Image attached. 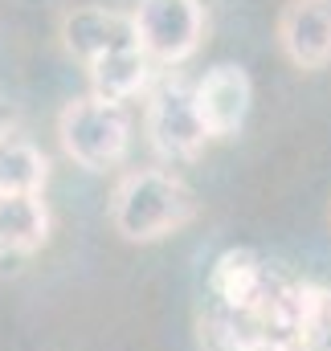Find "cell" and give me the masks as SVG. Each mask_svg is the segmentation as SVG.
<instances>
[{"label": "cell", "mask_w": 331, "mask_h": 351, "mask_svg": "<svg viewBox=\"0 0 331 351\" xmlns=\"http://www.w3.org/2000/svg\"><path fill=\"white\" fill-rule=\"evenodd\" d=\"M196 221V196L176 172L131 168L111 188V225L131 245H156Z\"/></svg>", "instance_id": "6da1fadb"}, {"label": "cell", "mask_w": 331, "mask_h": 351, "mask_svg": "<svg viewBox=\"0 0 331 351\" xmlns=\"http://www.w3.org/2000/svg\"><path fill=\"white\" fill-rule=\"evenodd\" d=\"M58 143L86 172H111L131 152V110L98 94L70 98L58 114Z\"/></svg>", "instance_id": "7a4b0ae2"}, {"label": "cell", "mask_w": 331, "mask_h": 351, "mask_svg": "<svg viewBox=\"0 0 331 351\" xmlns=\"http://www.w3.org/2000/svg\"><path fill=\"white\" fill-rule=\"evenodd\" d=\"M144 135L148 147L168 164H188L209 147V127L196 110V86L184 78H160L144 102Z\"/></svg>", "instance_id": "3957f363"}, {"label": "cell", "mask_w": 331, "mask_h": 351, "mask_svg": "<svg viewBox=\"0 0 331 351\" xmlns=\"http://www.w3.org/2000/svg\"><path fill=\"white\" fill-rule=\"evenodd\" d=\"M135 41L156 66H184L205 41V4L201 0H139L131 8Z\"/></svg>", "instance_id": "277c9868"}, {"label": "cell", "mask_w": 331, "mask_h": 351, "mask_svg": "<svg viewBox=\"0 0 331 351\" xmlns=\"http://www.w3.org/2000/svg\"><path fill=\"white\" fill-rule=\"evenodd\" d=\"M274 33L290 66L299 70L331 66V0H286Z\"/></svg>", "instance_id": "5b68a950"}, {"label": "cell", "mask_w": 331, "mask_h": 351, "mask_svg": "<svg viewBox=\"0 0 331 351\" xmlns=\"http://www.w3.org/2000/svg\"><path fill=\"white\" fill-rule=\"evenodd\" d=\"M62 45L82 66H94L98 58H106L123 45H139V41H135L131 12L102 8V4H78L62 16Z\"/></svg>", "instance_id": "8992f818"}, {"label": "cell", "mask_w": 331, "mask_h": 351, "mask_svg": "<svg viewBox=\"0 0 331 351\" xmlns=\"http://www.w3.org/2000/svg\"><path fill=\"white\" fill-rule=\"evenodd\" d=\"M249 102H253V82L233 62L205 70V78L196 82V110H201L213 139H233L246 127Z\"/></svg>", "instance_id": "52a82bcc"}, {"label": "cell", "mask_w": 331, "mask_h": 351, "mask_svg": "<svg viewBox=\"0 0 331 351\" xmlns=\"http://www.w3.org/2000/svg\"><path fill=\"white\" fill-rule=\"evenodd\" d=\"M270 282H274V274L266 269V262H262L253 250H225V254L213 262L209 294L225 306V315L249 319V315L262 306Z\"/></svg>", "instance_id": "ba28073f"}, {"label": "cell", "mask_w": 331, "mask_h": 351, "mask_svg": "<svg viewBox=\"0 0 331 351\" xmlns=\"http://www.w3.org/2000/svg\"><path fill=\"white\" fill-rule=\"evenodd\" d=\"M49 241V208L41 192L29 196H0V262L29 258Z\"/></svg>", "instance_id": "9c48e42d"}, {"label": "cell", "mask_w": 331, "mask_h": 351, "mask_svg": "<svg viewBox=\"0 0 331 351\" xmlns=\"http://www.w3.org/2000/svg\"><path fill=\"white\" fill-rule=\"evenodd\" d=\"M152 70H156V62L139 45H123V49L98 58L94 66H86L90 94L111 98V102H131L135 94L152 90Z\"/></svg>", "instance_id": "30bf717a"}, {"label": "cell", "mask_w": 331, "mask_h": 351, "mask_svg": "<svg viewBox=\"0 0 331 351\" xmlns=\"http://www.w3.org/2000/svg\"><path fill=\"white\" fill-rule=\"evenodd\" d=\"M49 160L45 152L16 127H0V196H29L45 192Z\"/></svg>", "instance_id": "8fae6325"}, {"label": "cell", "mask_w": 331, "mask_h": 351, "mask_svg": "<svg viewBox=\"0 0 331 351\" xmlns=\"http://www.w3.org/2000/svg\"><path fill=\"white\" fill-rule=\"evenodd\" d=\"M323 351H331V343H328V348H323Z\"/></svg>", "instance_id": "7c38bea8"}]
</instances>
